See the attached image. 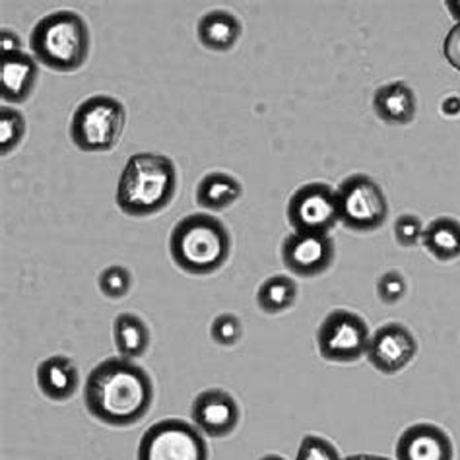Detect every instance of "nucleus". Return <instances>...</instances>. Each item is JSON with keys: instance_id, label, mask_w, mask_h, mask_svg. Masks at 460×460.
Here are the masks:
<instances>
[{"instance_id": "16", "label": "nucleus", "mask_w": 460, "mask_h": 460, "mask_svg": "<svg viewBox=\"0 0 460 460\" xmlns=\"http://www.w3.org/2000/svg\"><path fill=\"white\" fill-rule=\"evenodd\" d=\"M80 375L72 359L65 356L47 358L38 367V385L41 393L51 401H68L76 393Z\"/></svg>"}, {"instance_id": "20", "label": "nucleus", "mask_w": 460, "mask_h": 460, "mask_svg": "<svg viewBox=\"0 0 460 460\" xmlns=\"http://www.w3.org/2000/svg\"><path fill=\"white\" fill-rule=\"evenodd\" d=\"M115 346L123 358H140L150 346V331L146 323L132 313H120L113 323Z\"/></svg>"}, {"instance_id": "33", "label": "nucleus", "mask_w": 460, "mask_h": 460, "mask_svg": "<svg viewBox=\"0 0 460 460\" xmlns=\"http://www.w3.org/2000/svg\"><path fill=\"white\" fill-rule=\"evenodd\" d=\"M261 460H286V458H282V456H278V455H266V456H262Z\"/></svg>"}, {"instance_id": "27", "label": "nucleus", "mask_w": 460, "mask_h": 460, "mask_svg": "<svg viewBox=\"0 0 460 460\" xmlns=\"http://www.w3.org/2000/svg\"><path fill=\"white\" fill-rule=\"evenodd\" d=\"M423 227L421 220L414 214H402L394 222V237L402 247L418 245L423 237Z\"/></svg>"}, {"instance_id": "25", "label": "nucleus", "mask_w": 460, "mask_h": 460, "mask_svg": "<svg viewBox=\"0 0 460 460\" xmlns=\"http://www.w3.org/2000/svg\"><path fill=\"white\" fill-rule=\"evenodd\" d=\"M296 460H342L336 447L317 435H307L299 445V453Z\"/></svg>"}, {"instance_id": "15", "label": "nucleus", "mask_w": 460, "mask_h": 460, "mask_svg": "<svg viewBox=\"0 0 460 460\" xmlns=\"http://www.w3.org/2000/svg\"><path fill=\"white\" fill-rule=\"evenodd\" d=\"M375 113L385 123L408 125L416 117V93L406 82H391L375 90L373 95Z\"/></svg>"}, {"instance_id": "9", "label": "nucleus", "mask_w": 460, "mask_h": 460, "mask_svg": "<svg viewBox=\"0 0 460 460\" xmlns=\"http://www.w3.org/2000/svg\"><path fill=\"white\" fill-rule=\"evenodd\" d=\"M288 220L296 234H329L341 222L338 192L324 183L304 185L289 199Z\"/></svg>"}, {"instance_id": "8", "label": "nucleus", "mask_w": 460, "mask_h": 460, "mask_svg": "<svg viewBox=\"0 0 460 460\" xmlns=\"http://www.w3.org/2000/svg\"><path fill=\"white\" fill-rule=\"evenodd\" d=\"M369 329L358 313L336 309L326 314L317 331V346L324 359L348 363L367 354Z\"/></svg>"}, {"instance_id": "31", "label": "nucleus", "mask_w": 460, "mask_h": 460, "mask_svg": "<svg viewBox=\"0 0 460 460\" xmlns=\"http://www.w3.org/2000/svg\"><path fill=\"white\" fill-rule=\"evenodd\" d=\"M447 8H449L451 16L456 20V23L460 22V0H451V3H447Z\"/></svg>"}, {"instance_id": "1", "label": "nucleus", "mask_w": 460, "mask_h": 460, "mask_svg": "<svg viewBox=\"0 0 460 460\" xmlns=\"http://www.w3.org/2000/svg\"><path fill=\"white\" fill-rule=\"evenodd\" d=\"M154 401L150 375L128 358H109L98 363L84 386L90 414L107 426L127 428L146 416Z\"/></svg>"}, {"instance_id": "10", "label": "nucleus", "mask_w": 460, "mask_h": 460, "mask_svg": "<svg viewBox=\"0 0 460 460\" xmlns=\"http://www.w3.org/2000/svg\"><path fill=\"white\" fill-rule=\"evenodd\" d=\"M418 354V342L404 324L386 323L369 338L367 359L371 366L386 375L402 371Z\"/></svg>"}, {"instance_id": "29", "label": "nucleus", "mask_w": 460, "mask_h": 460, "mask_svg": "<svg viewBox=\"0 0 460 460\" xmlns=\"http://www.w3.org/2000/svg\"><path fill=\"white\" fill-rule=\"evenodd\" d=\"M22 51V43L18 35L4 28L3 33H0V55H10V53H20Z\"/></svg>"}, {"instance_id": "12", "label": "nucleus", "mask_w": 460, "mask_h": 460, "mask_svg": "<svg viewBox=\"0 0 460 460\" xmlns=\"http://www.w3.org/2000/svg\"><path fill=\"white\" fill-rule=\"evenodd\" d=\"M195 426L210 438H226L241 420V410L235 398L222 389H208L200 393L190 408Z\"/></svg>"}, {"instance_id": "22", "label": "nucleus", "mask_w": 460, "mask_h": 460, "mask_svg": "<svg viewBox=\"0 0 460 460\" xmlns=\"http://www.w3.org/2000/svg\"><path fill=\"white\" fill-rule=\"evenodd\" d=\"M26 135V120L22 113L12 107L0 109V148L3 154L14 150Z\"/></svg>"}, {"instance_id": "13", "label": "nucleus", "mask_w": 460, "mask_h": 460, "mask_svg": "<svg viewBox=\"0 0 460 460\" xmlns=\"http://www.w3.org/2000/svg\"><path fill=\"white\" fill-rule=\"evenodd\" d=\"M398 460H453V443L433 423H416L402 431L396 445Z\"/></svg>"}, {"instance_id": "18", "label": "nucleus", "mask_w": 460, "mask_h": 460, "mask_svg": "<svg viewBox=\"0 0 460 460\" xmlns=\"http://www.w3.org/2000/svg\"><path fill=\"white\" fill-rule=\"evenodd\" d=\"M241 183L227 173L214 172L204 175L197 187V202L204 210H224L241 197Z\"/></svg>"}, {"instance_id": "5", "label": "nucleus", "mask_w": 460, "mask_h": 460, "mask_svg": "<svg viewBox=\"0 0 460 460\" xmlns=\"http://www.w3.org/2000/svg\"><path fill=\"white\" fill-rule=\"evenodd\" d=\"M125 107L111 95H92L84 100L70 123V138L82 152H109L123 137Z\"/></svg>"}, {"instance_id": "2", "label": "nucleus", "mask_w": 460, "mask_h": 460, "mask_svg": "<svg viewBox=\"0 0 460 460\" xmlns=\"http://www.w3.org/2000/svg\"><path fill=\"white\" fill-rule=\"evenodd\" d=\"M177 189L175 164L162 154L128 157L117 187V206L128 216H150L172 202Z\"/></svg>"}, {"instance_id": "24", "label": "nucleus", "mask_w": 460, "mask_h": 460, "mask_svg": "<svg viewBox=\"0 0 460 460\" xmlns=\"http://www.w3.org/2000/svg\"><path fill=\"white\" fill-rule=\"evenodd\" d=\"M210 334L220 346H234L243 336V324L234 313H222L212 321Z\"/></svg>"}, {"instance_id": "30", "label": "nucleus", "mask_w": 460, "mask_h": 460, "mask_svg": "<svg viewBox=\"0 0 460 460\" xmlns=\"http://www.w3.org/2000/svg\"><path fill=\"white\" fill-rule=\"evenodd\" d=\"M441 111L447 115V117H456L460 115V98L455 93L447 95V98L441 102Z\"/></svg>"}, {"instance_id": "28", "label": "nucleus", "mask_w": 460, "mask_h": 460, "mask_svg": "<svg viewBox=\"0 0 460 460\" xmlns=\"http://www.w3.org/2000/svg\"><path fill=\"white\" fill-rule=\"evenodd\" d=\"M443 55L455 70L460 72V22L449 30L443 43Z\"/></svg>"}, {"instance_id": "19", "label": "nucleus", "mask_w": 460, "mask_h": 460, "mask_svg": "<svg viewBox=\"0 0 460 460\" xmlns=\"http://www.w3.org/2000/svg\"><path fill=\"white\" fill-rule=\"evenodd\" d=\"M421 243L435 259L453 261L460 257V222L455 217H438L423 229Z\"/></svg>"}, {"instance_id": "3", "label": "nucleus", "mask_w": 460, "mask_h": 460, "mask_svg": "<svg viewBox=\"0 0 460 460\" xmlns=\"http://www.w3.org/2000/svg\"><path fill=\"white\" fill-rule=\"evenodd\" d=\"M232 241L226 226L210 214H192L177 222L169 237V252L181 270L212 274L229 257Z\"/></svg>"}, {"instance_id": "6", "label": "nucleus", "mask_w": 460, "mask_h": 460, "mask_svg": "<svg viewBox=\"0 0 460 460\" xmlns=\"http://www.w3.org/2000/svg\"><path fill=\"white\" fill-rule=\"evenodd\" d=\"M138 460H208V445L190 423L169 418L142 435Z\"/></svg>"}, {"instance_id": "4", "label": "nucleus", "mask_w": 460, "mask_h": 460, "mask_svg": "<svg viewBox=\"0 0 460 460\" xmlns=\"http://www.w3.org/2000/svg\"><path fill=\"white\" fill-rule=\"evenodd\" d=\"M33 58L47 68L70 72L86 63L90 53V30L80 14L57 10L41 18L30 35Z\"/></svg>"}, {"instance_id": "23", "label": "nucleus", "mask_w": 460, "mask_h": 460, "mask_svg": "<svg viewBox=\"0 0 460 460\" xmlns=\"http://www.w3.org/2000/svg\"><path fill=\"white\" fill-rule=\"evenodd\" d=\"M100 289L111 299L125 297L132 286V276L125 266H109L100 274Z\"/></svg>"}, {"instance_id": "7", "label": "nucleus", "mask_w": 460, "mask_h": 460, "mask_svg": "<svg viewBox=\"0 0 460 460\" xmlns=\"http://www.w3.org/2000/svg\"><path fill=\"white\" fill-rule=\"evenodd\" d=\"M338 192L341 222L356 232L377 229L389 214V202L383 189L367 175H349Z\"/></svg>"}, {"instance_id": "32", "label": "nucleus", "mask_w": 460, "mask_h": 460, "mask_svg": "<svg viewBox=\"0 0 460 460\" xmlns=\"http://www.w3.org/2000/svg\"><path fill=\"white\" fill-rule=\"evenodd\" d=\"M342 460H391L386 456H379V455H354V456H348Z\"/></svg>"}, {"instance_id": "17", "label": "nucleus", "mask_w": 460, "mask_h": 460, "mask_svg": "<svg viewBox=\"0 0 460 460\" xmlns=\"http://www.w3.org/2000/svg\"><path fill=\"white\" fill-rule=\"evenodd\" d=\"M200 43L210 51H229L241 35V22L227 10H212L197 26Z\"/></svg>"}, {"instance_id": "14", "label": "nucleus", "mask_w": 460, "mask_h": 460, "mask_svg": "<svg viewBox=\"0 0 460 460\" xmlns=\"http://www.w3.org/2000/svg\"><path fill=\"white\" fill-rule=\"evenodd\" d=\"M40 78L38 60L20 53L0 55V95L4 102L20 103L30 98Z\"/></svg>"}, {"instance_id": "26", "label": "nucleus", "mask_w": 460, "mask_h": 460, "mask_svg": "<svg viewBox=\"0 0 460 460\" xmlns=\"http://www.w3.org/2000/svg\"><path fill=\"white\" fill-rule=\"evenodd\" d=\"M406 294V280L401 272L389 270L377 280V296L386 305H394Z\"/></svg>"}, {"instance_id": "21", "label": "nucleus", "mask_w": 460, "mask_h": 460, "mask_svg": "<svg viewBox=\"0 0 460 460\" xmlns=\"http://www.w3.org/2000/svg\"><path fill=\"white\" fill-rule=\"evenodd\" d=\"M297 299V286L288 276H272L259 288V307L266 313H280L292 307Z\"/></svg>"}, {"instance_id": "11", "label": "nucleus", "mask_w": 460, "mask_h": 460, "mask_svg": "<svg viewBox=\"0 0 460 460\" xmlns=\"http://www.w3.org/2000/svg\"><path fill=\"white\" fill-rule=\"evenodd\" d=\"M286 269L297 276H319L334 259V245L329 234H292L282 247Z\"/></svg>"}]
</instances>
